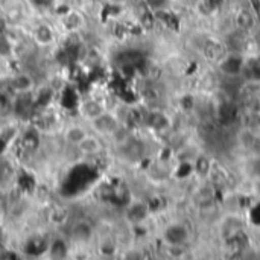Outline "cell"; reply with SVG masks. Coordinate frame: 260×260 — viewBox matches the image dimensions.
Returning a JSON list of instances; mask_svg holds the SVG:
<instances>
[{
	"label": "cell",
	"mask_w": 260,
	"mask_h": 260,
	"mask_svg": "<svg viewBox=\"0 0 260 260\" xmlns=\"http://www.w3.org/2000/svg\"><path fill=\"white\" fill-rule=\"evenodd\" d=\"M90 125H91V128H93L94 133H98L101 136H111L117 129V126L120 123H119V120L111 113L104 111L101 116H98L96 119H93L90 122Z\"/></svg>",
	"instance_id": "6da1fadb"
},
{
	"label": "cell",
	"mask_w": 260,
	"mask_h": 260,
	"mask_svg": "<svg viewBox=\"0 0 260 260\" xmlns=\"http://www.w3.org/2000/svg\"><path fill=\"white\" fill-rule=\"evenodd\" d=\"M187 239L189 232L183 224H172L165 230V241L168 245H184Z\"/></svg>",
	"instance_id": "7a4b0ae2"
},
{
	"label": "cell",
	"mask_w": 260,
	"mask_h": 260,
	"mask_svg": "<svg viewBox=\"0 0 260 260\" xmlns=\"http://www.w3.org/2000/svg\"><path fill=\"white\" fill-rule=\"evenodd\" d=\"M9 84H11L12 90L18 94H26L35 87V81L27 72H20V73L14 75L11 78Z\"/></svg>",
	"instance_id": "3957f363"
},
{
	"label": "cell",
	"mask_w": 260,
	"mask_h": 260,
	"mask_svg": "<svg viewBox=\"0 0 260 260\" xmlns=\"http://www.w3.org/2000/svg\"><path fill=\"white\" fill-rule=\"evenodd\" d=\"M76 151L84 155V157H93V155H98L101 151H102V143L101 140L96 137V136H91L88 134L78 146H76Z\"/></svg>",
	"instance_id": "277c9868"
},
{
	"label": "cell",
	"mask_w": 260,
	"mask_h": 260,
	"mask_svg": "<svg viewBox=\"0 0 260 260\" xmlns=\"http://www.w3.org/2000/svg\"><path fill=\"white\" fill-rule=\"evenodd\" d=\"M79 111H81V116L84 119H87L88 122H91L93 119H96L98 116H101L105 111V107L99 101H96V99H87L81 105Z\"/></svg>",
	"instance_id": "5b68a950"
},
{
	"label": "cell",
	"mask_w": 260,
	"mask_h": 260,
	"mask_svg": "<svg viewBox=\"0 0 260 260\" xmlns=\"http://www.w3.org/2000/svg\"><path fill=\"white\" fill-rule=\"evenodd\" d=\"M87 136H88L87 129H85L84 126H81V125H70V126H67L66 131H64V140H66V143L70 145V146H75V148H76Z\"/></svg>",
	"instance_id": "8992f818"
},
{
	"label": "cell",
	"mask_w": 260,
	"mask_h": 260,
	"mask_svg": "<svg viewBox=\"0 0 260 260\" xmlns=\"http://www.w3.org/2000/svg\"><path fill=\"white\" fill-rule=\"evenodd\" d=\"M204 55L209 61H221L225 58V47L218 41H207L204 44Z\"/></svg>",
	"instance_id": "52a82bcc"
},
{
	"label": "cell",
	"mask_w": 260,
	"mask_h": 260,
	"mask_svg": "<svg viewBox=\"0 0 260 260\" xmlns=\"http://www.w3.org/2000/svg\"><path fill=\"white\" fill-rule=\"evenodd\" d=\"M236 24L241 30L244 32H250L253 30V27L256 26V20L253 17V14L248 9H241L236 15Z\"/></svg>",
	"instance_id": "ba28073f"
},
{
	"label": "cell",
	"mask_w": 260,
	"mask_h": 260,
	"mask_svg": "<svg viewBox=\"0 0 260 260\" xmlns=\"http://www.w3.org/2000/svg\"><path fill=\"white\" fill-rule=\"evenodd\" d=\"M236 58L235 56H225L224 61H222V70L229 75H235V73H239L242 69H244V62L241 61V58H238V61H235Z\"/></svg>",
	"instance_id": "9c48e42d"
},
{
	"label": "cell",
	"mask_w": 260,
	"mask_h": 260,
	"mask_svg": "<svg viewBox=\"0 0 260 260\" xmlns=\"http://www.w3.org/2000/svg\"><path fill=\"white\" fill-rule=\"evenodd\" d=\"M244 70L250 81H260V56L251 58L247 64H244Z\"/></svg>",
	"instance_id": "30bf717a"
},
{
	"label": "cell",
	"mask_w": 260,
	"mask_h": 260,
	"mask_svg": "<svg viewBox=\"0 0 260 260\" xmlns=\"http://www.w3.org/2000/svg\"><path fill=\"white\" fill-rule=\"evenodd\" d=\"M123 146H125V151L131 160H139L145 152L143 145L140 142H136V140H128Z\"/></svg>",
	"instance_id": "8fae6325"
},
{
	"label": "cell",
	"mask_w": 260,
	"mask_h": 260,
	"mask_svg": "<svg viewBox=\"0 0 260 260\" xmlns=\"http://www.w3.org/2000/svg\"><path fill=\"white\" fill-rule=\"evenodd\" d=\"M149 125L154 129H165L169 126V119L165 113L155 111V113H151V116H149Z\"/></svg>",
	"instance_id": "7c38bea8"
},
{
	"label": "cell",
	"mask_w": 260,
	"mask_h": 260,
	"mask_svg": "<svg viewBox=\"0 0 260 260\" xmlns=\"http://www.w3.org/2000/svg\"><path fill=\"white\" fill-rule=\"evenodd\" d=\"M256 142H257V137H256V134H254V131L251 128H245V129L241 131V134H239V143L244 148L253 149L254 145H256Z\"/></svg>",
	"instance_id": "4fadbf2b"
},
{
	"label": "cell",
	"mask_w": 260,
	"mask_h": 260,
	"mask_svg": "<svg viewBox=\"0 0 260 260\" xmlns=\"http://www.w3.org/2000/svg\"><path fill=\"white\" fill-rule=\"evenodd\" d=\"M195 171L200 177H207L212 172V163L210 158L206 155H200L195 161Z\"/></svg>",
	"instance_id": "5bb4252c"
},
{
	"label": "cell",
	"mask_w": 260,
	"mask_h": 260,
	"mask_svg": "<svg viewBox=\"0 0 260 260\" xmlns=\"http://www.w3.org/2000/svg\"><path fill=\"white\" fill-rule=\"evenodd\" d=\"M197 203L200 207H206L209 204H213V189L212 187H203L197 195Z\"/></svg>",
	"instance_id": "9a60e30c"
},
{
	"label": "cell",
	"mask_w": 260,
	"mask_h": 260,
	"mask_svg": "<svg viewBox=\"0 0 260 260\" xmlns=\"http://www.w3.org/2000/svg\"><path fill=\"white\" fill-rule=\"evenodd\" d=\"M148 215V207L145 204H134L133 209L129 210V216L134 222H140L146 218Z\"/></svg>",
	"instance_id": "2e32d148"
},
{
	"label": "cell",
	"mask_w": 260,
	"mask_h": 260,
	"mask_svg": "<svg viewBox=\"0 0 260 260\" xmlns=\"http://www.w3.org/2000/svg\"><path fill=\"white\" fill-rule=\"evenodd\" d=\"M99 248H101V253H102V254H105V256H113V254L116 253V242H114L113 239L107 238V239L101 241Z\"/></svg>",
	"instance_id": "e0dca14e"
},
{
	"label": "cell",
	"mask_w": 260,
	"mask_h": 260,
	"mask_svg": "<svg viewBox=\"0 0 260 260\" xmlns=\"http://www.w3.org/2000/svg\"><path fill=\"white\" fill-rule=\"evenodd\" d=\"M219 117H221V119H224L222 122L229 123V122L233 119V108H232V105H229V104H222V105H221V108H219Z\"/></svg>",
	"instance_id": "ac0fdd59"
},
{
	"label": "cell",
	"mask_w": 260,
	"mask_h": 260,
	"mask_svg": "<svg viewBox=\"0 0 260 260\" xmlns=\"http://www.w3.org/2000/svg\"><path fill=\"white\" fill-rule=\"evenodd\" d=\"M197 9H198V12H200L201 15H210V14L215 11V8H213L207 0H200V2L197 3Z\"/></svg>",
	"instance_id": "d6986e66"
},
{
	"label": "cell",
	"mask_w": 260,
	"mask_h": 260,
	"mask_svg": "<svg viewBox=\"0 0 260 260\" xmlns=\"http://www.w3.org/2000/svg\"><path fill=\"white\" fill-rule=\"evenodd\" d=\"M148 78L151 79V81H155V79H158L160 78V75H161V72H160V69L157 67V66H154V64H151L149 66V69H148Z\"/></svg>",
	"instance_id": "ffe728a7"
},
{
	"label": "cell",
	"mask_w": 260,
	"mask_h": 260,
	"mask_svg": "<svg viewBox=\"0 0 260 260\" xmlns=\"http://www.w3.org/2000/svg\"><path fill=\"white\" fill-rule=\"evenodd\" d=\"M193 104H195V101H193L192 96H186V98L183 99V108H184V110H192V108H193Z\"/></svg>",
	"instance_id": "44dd1931"
},
{
	"label": "cell",
	"mask_w": 260,
	"mask_h": 260,
	"mask_svg": "<svg viewBox=\"0 0 260 260\" xmlns=\"http://www.w3.org/2000/svg\"><path fill=\"white\" fill-rule=\"evenodd\" d=\"M207 2H209V3H210L213 8H215V9H218V8H219L222 3H224V0H207Z\"/></svg>",
	"instance_id": "7402d4cb"
}]
</instances>
